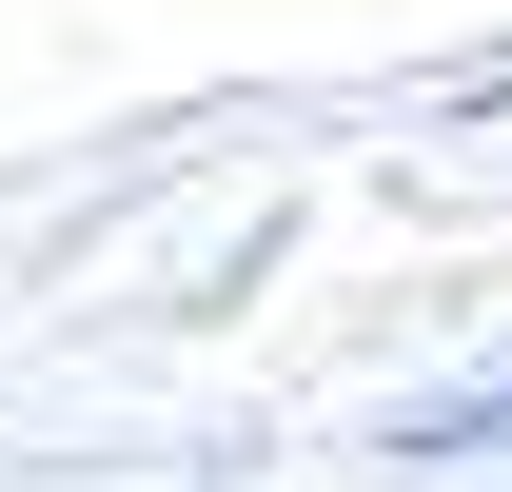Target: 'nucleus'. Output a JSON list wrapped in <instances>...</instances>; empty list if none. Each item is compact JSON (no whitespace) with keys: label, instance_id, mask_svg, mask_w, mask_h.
<instances>
[{"label":"nucleus","instance_id":"f257e3e1","mask_svg":"<svg viewBox=\"0 0 512 492\" xmlns=\"http://www.w3.org/2000/svg\"><path fill=\"white\" fill-rule=\"evenodd\" d=\"M394 453H414V473H493V453H512V355L453 374V394H414V414H394Z\"/></svg>","mask_w":512,"mask_h":492},{"label":"nucleus","instance_id":"f03ea898","mask_svg":"<svg viewBox=\"0 0 512 492\" xmlns=\"http://www.w3.org/2000/svg\"><path fill=\"white\" fill-rule=\"evenodd\" d=\"M493 492H512V473H493Z\"/></svg>","mask_w":512,"mask_h":492}]
</instances>
